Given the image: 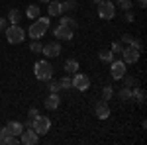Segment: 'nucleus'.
<instances>
[{
  "mask_svg": "<svg viewBox=\"0 0 147 145\" xmlns=\"http://www.w3.org/2000/svg\"><path fill=\"white\" fill-rule=\"evenodd\" d=\"M49 30V18H37L32 26H30V30H28V35L32 37V39H41L45 32Z\"/></svg>",
  "mask_w": 147,
  "mask_h": 145,
  "instance_id": "obj_1",
  "label": "nucleus"
},
{
  "mask_svg": "<svg viewBox=\"0 0 147 145\" xmlns=\"http://www.w3.org/2000/svg\"><path fill=\"white\" fill-rule=\"evenodd\" d=\"M4 32H6V39H8L10 45H20L26 39V32H24L18 24H10Z\"/></svg>",
  "mask_w": 147,
  "mask_h": 145,
  "instance_id": "obj_2",
  "label": "nucleus"
},
{
  "mask_svg": "<svg viewBox=\"0 0 147 145\" xmlns=\"http://www.w3.org/2000/svg\"><path fill=\"white\" fill-rule=\"evenodd\" d=\"M34 75L37 80H49L53 77V67L49 61H37L34 65Z\"/></svg>",
  "mask_w": 147,
  "mask_h": 145,
  "instance_id": "obj_3",
  "label": "nucleus"
},
{
  "mask_svg": "<svg viewBox=\"0 0 147 145\" xmlns=\"http://www.w3.org/2000/svg\"><path fill=\"white\" fill-rule=\"evenodd\" d=\"M98 16H100L102 20H112L114 16H116V4H114L112 0H102L100 4H98Z\"/></svg>",
  "mask_w": 147,
  "mask_h": 145,
  "instance_id": "obj_4",
  "label": "nucleus"
},
{
  "mask_svg": "<svg viewBox=\"0 0 147 145\" xmlns=\"http://www.w3.org/2000/svg\"><path fill=\"white\" fill-rule=\"evenodd\" d=\"M32 127L35 129V134L37 135H45L49 132V127H51V120L47 118V116H37L32 123Z\"/></svg>",
  "mask_w": 147,
  "mask_h": 145,
  "instance_id": "obj_5",
  "label": "nucleus"
},
{
  "mask_svg": "<svg viewBox=\"0 0 147 145\" xmlns=\"http://www.w3.org/2000/svg\"><path fill=\"white\" fill-rule=\"evenodd\" d=\"M39 141V135L35 134L34 127H24V132L20 134V143L24 145H35Z\"/></svg>",
  "mask_w": 147,
  "mask_h": 145,
  "instance_id": "obj_6",
  "label": "nucleus"
},
{
  "mask_svg": "<svg viewBox=\"0 0 147 145\" xmlns=\"http://www.w3.org/2000/svg\"><path fill=\"white\" fill-rule=\"evenodd\" d=\"M73 28H69V26H65V24H59L55 30H53V35H55L57 39H63V41H71L73 39Z\"/></svg>",
  "mask_w": 147,
  "mask_h": 145,
  "instance_id": "obj_7",
  "label": "nucleus"
},
{
  "mask_svg": "<svg viewBox=\"0 0 147 145\" xmlns=\"http://www.w3.org/2000/svg\"><path fill=\"white\" fill-rule=\"evenodd\" d=\"M90 86V78H88V75H82V73H75V77H73V88L77 90H86Z\"/></svg>",
  "mask_w": 147,
  "mask_h": 145,
  "instance_id": "obj_8",
  "label": "nucleus"
},
{
  "mask_svg": "<svg viewBox=\"0 0 147 145\" xmlns=\"http://www.w3.org/2000/svg\"><path fill=\"white\" fill-rule=\"evenodd\" d=\"M110 75H112V78H116V80H120V78L125 75V63L124 61H116L114 59L112 61V67H110Z\"/></svg>",
  "mask_w": 147,
  "mask_h": 145,
  "instance_id": "obj_9",
  "label": "nucleus"
},
{
  "mask_svg": "<svg viewBox=\"0 0 147 145\" xmlns=\"http://www.w3.org/2000/svg\"><path fill=\"white\" fill-rule=\"evenodd\" d=\"M41 53H43L45 57H59L61 55V45L57 43V41H49V43L43 45Z\"/></svg>",
  "mask_w": 147,
  "mask_h": 145,
  "instance_id": "obj_10",
  "label": "nucleus"
},
{
  "mask_svg": "<svg viewBox=\"0 0 147 145\" xmlns=\"http://www.w3.org/2000/svg\"><path fill=\"white\" fill-rule=\"evenodd\" d=\"M139 53L141 51H137V49H134L131 45L129 47H124V51H122V61L124 63H137V59H139Z\"/></svg>",
  "mask_w": 147,
  "mask_h": 145,
  "instance_id": "obj_11",
  "label": "nucleus"
},
{
  "mask_svg": "<svg viewBox=\"0 0 147 145\" xmlns=\"http://www.w3.org/2000/svg\"><path fill=\"white\" fill-rule=\"evenodd\" d=\"M94 114H96V118H100V120H106V118L110 116L108 102H106V100H98V102H96V106H94Z\"/></svg>",
  "mask_w": 147,
  "mask_h": 145,
  "instance_id": "obj_12",
  "label": "nucleus"
},
{
  "mask_svg": "<svg viewBox=\"0 0 147 145\" xmlns=\"http://www.w3.org/2000/svg\"><path fill=\"white\" fill-rule=\"evenodd\" d=\"M43 104H45L47 110H57V108H59V104H61V98H59V94H57V92H51V94L45 98Z\"/></svg>",
  "mask_w": 147,
  "mask_h": 145,
  "instance_id": "obj_13",
  "label": "nucleus"
},
{
  "mask_svg": "<svg viewBox=\"0 0 147 145\" xmlns=\"http://www.w3.org/2000/svg\"><path fill=\"white\" fill-rule=\"evenodd\" d=\"M6 127H8L10 135H16V137H20V134L24 132V123L22 122H8Z\"/></svg>",
  "mask_w": 147,
  "mask_h": 145,
  "instance_id": "obj_14",
  "label": "nucleus"
},
{
  "mask_svg": "<svg viewBox=\"0 0 147 145\" xmlns=\"http://www.w3.org/2000/svg\"><path fill=\"white\" fill-rule=\"evenodd\" d=\"M26 16H28L30 20H37V18L41 16V10H39V6H35V4L28 6V8H26Z\"/></svg>",
  "mask_w": 147,
  "mask_h": 145,
  "instance_id": "obj_15",
  "label": "nucleus"
},
{
  "mask_svg": "<svg viewBox=\"0 0 147 145\" xmlns=\"http://www.w3.org/2000/svg\"><path fill=\"white\" fill-rule=\"evenodd\" d=\"M47 12H49V16H59V14H61V2H57V0H49Z\"/></svg>",
  "mask_w": 147,
  "mask_h": 145,
  "instance_id": "obj_16",
  "label": "nucleus"
},
{
  "mask_svg": "<svg viewBox=\"0 0 147 145\" xmlns=\"http://www.w3.org/2000/svg\"><path fill=\"white\" fill-rule=\"evenodd\" d=\"M63 69H65V73H69V75H71V73L75 75V73L79 71V61H75V59H67Z\"/></svg>",
  "mask_w": 147,
  "mask_h": 145,
  "instance_id": "obj_17",
  "label": "nucleus"
},
{
  "mask_svg": "<svg viewBox=\"0 0 147 145\" xmlns=\"http://www.w3.org/2000/svg\"><path fill=\"white\" fill-rule=\"evenodd\" d=\"M8 24H18L20 20H22V12L18 10V8H12L10 12H8Z\"/></svg>",
  "mask_w": 147,
  "mask_h": 145,
  "instance_id": "obj_18",
  "label": "nucleus"
},
{
  "mask_svg": "<svg viewBox=\"0 0 147 145\" xmlns=\"http://www.w3.org/2000/svg\"><path fill=\"white\" fill-rule=\"evenodd\" d=\"M131 98L137 100L139 104H143L145 98H147V96H145V90H143V88H137V86H136V88H131Z\"/></svg>",
  "mask_w": 147,
  "mask_h": 145,
  "instance_id": "obj_19",
  "label": "nucleus"
},
{
  "mask_svg": "<svg viewBox=\"0 0 147 145\" xmlns=\"http://www.w3.org/2000/svg\"><path fill=\"white\" fill-rule=\"evenodd\" d=\"M98 59L104 61V63H112L114 61V53L110 51V49H102L100 53H98Z\"/></svg>",
  "mask_w": 147,
  "mask_h": 145,
  "instance_id": "obj_20",
  "label": "nucleus"
},
{
  "mask_svg": "<svg viewBox=\"0 0 147 145\" xmlns=\"http://www.w3.org/2000/svg\"><path fill=\"white\" fill-rule=\"evenodd\" d=\"M77 8V0H65L61 2V12H73Z\"/></svg>",
  "mask_w": 147,
  "mask_h": 145,
  "instance_id": "obj_21",
  "label": "nucleus"
},
{
  "mask_svg": "<svg viewBox=\"0 0 147 145\" xmlns=\"http://www.w3.org/2000/svg\"><path fill=\"white\" fill-rule=\"evenodd\" d=\"M59 84H61V90L73 88V78H71V77H63L61 80H59Z\"/></svg>",
  "mask_w": 147,
  "mask_h": 145,
  "instance_id": "obj_22",
  "label": "nucleus"
},
{
  "mask_svg": "<svg viewBox=\"0 0 147 145\" xmlns=\"http://www.w3.org/2000/svg\"><path fill=\"white\" fill-rule=\"evenodd\" d=\"M114 4H116V6H120V10H129V8L134 6V2H131V0H116Z\"/></svg>",
  "mask_w": 147,
  "mask_h": 145,
  "instance_id": "obj_23",
  "label": "nucleus"
},
{
  "mask_svg": "<svg viewBox=\"0 0 147 145\" xmlns=\"http://www.w3.org/2000/svg\"><path fill=\"white\" fill-rule=\"evenodd\" d=\"M41 49H43V45L39 43V39H32V43H30V51H34V53H41Z\"/></svg>",
  "mask_w": 147,
  "mask_h": 145,
  "instance_id": "obj_24",
  "label": "nucleus"
},
{
  "mask_svg": "<svg viewBox=\"0 0 147 145\" xmlns=\"http://www.w3.org/2000/svg\"><path fill=\"white\" fill-rule=\"evenodd\" d=\"M112 94H114V90H112V86H108V84H106V86H104V88H102V100H110V98H112Z\"/></svg>",
  "mask_w": 147,
  "mask_h": 145,
  "instance_id": "obj_25",
  "label": "nucleus"
},
{
  "mask_svg": "<svg viewBox=\"0 0 147 145\" xmlns=\"http://www.w3.org/2000/svg\"><path fill=\"white\" fill-rule=\"evenodd\" d=\"M110 51L114 53V57H116V55H122V51H124V45L120 43V41H114V43H112V49H110Z\"/></svg>",
  "mask_w": 147,
  "mask_h": 145,
  "instance_id": "obj_26",
  "label": "nucleus"
},
{
  "mask_svg": "<svg viewBox=\"0 0 147 145\" xmlns=\"http://www.w3.org/2000/svg\"><path fill=\"white\" fill-rule=\"evenodd\" d=\"M120 98H122V100H131V88H129V86H125V88H122L120 90Z\"/></svg>",
  "mask_w": 147,
  "mask_h": 145,
  "instance_id": "obj_27",
  "label": "nucleus"
},
{
  "mask_svg": "<svg viewBox=\"0 0 147 145\" xmlns=\"http://www.w3.org/2000/svg\"><path fill=\"white\" fill-rule=\"evenodd\" d=\"M47 88L51 90V92H57V94H59V90H61V84H59L57 80H51V78H49V82H47Z\"/></svg>",
  "mask_w": 147,
  "mask_h": 145,
  "instance_id": "obj_28",
  "label": "nucleus"
},
{
  "mask_svg": "<svg viewBox=\"0 0 147 145\" xmlns=\"http://www.w3.org/2000/svg\"><path fill=\"white\" fill-rule=\"evenodd\" d=\"M61 24H65V26H69V28H77V22L73 20V18H69V16H65V18H61Z\"/></svg>",
  "mask_w": 147,
  "mask_h": 145,
  "instance_id": "obj_29",
  "label": "nucleus"
},
{
  "mask_svg": "<svg viewBox=\"0 0 147 145\" xmlns=\"http://www.w3.org/2000/svg\"><path fill=\"white\" fill-rule=\"evenodd\" d=\"M20 143V139L16 137V135H8L6 139H4V145H18Z\"/></svg>",
  "mask_w": 147,
  "mask_h": 145,
  "instance_id": "obj_30",
  "label": "nucleus"
},
{
  "mask_svg": "<svg viewBox=\"0 0 147 145\" xmlns=\"http://www.w3.org/2000/svg\"><path fill=\"white\" fill-rule=\"evenodd\" d=\"M10 135V132H8V127L4 125V127H0V145H4V139Z\"/></svg>",
  "mask_w": 147,
  "mask_h": 145,
  "instance_id": "obj_31",
  "label": "nucleus"
},
{
  "mask_svg": "<svg viewBox=\"0 0 147 145\" xmlns=\"http://www.w3.org/2000/svg\"><path fill=\"white\" fill-rule=\"evenodd\" d=\"M129 45H131L134 49H137V51H141V49H143V43H141V39H137V37H134Z\"/></svg>",
  "mask_w": 147,
  "mask_h": 145,
  "instance_id": "obj_32",
  "label": "nucleus"
},
{
  "mask_svg": "<svg viewBox=\"0 0 147 145\" xmlns=\"http://www.w3.org/2000/svg\"><path fill=\"white\" fill-rule=\"evenodd\" d=\"M122 78H124L125 86H129V88H131V86L136 84V78H134V77H125V75H124V77H122Z\"/></svg>",
  "mask_w": 147,
  "mask_h": 145,
  "instance_id": "obj_33",
  "label": "nucleus"
},
{
  "mask_svg": "<svg viewBox=\"0 0 147 145\" xmlns=\"http://www.w3.org/2000/svg\"><path fill=\"white\" fill-rule=\"evenodd\" d=\"M39 116V112H37V108H30V112H28V120H35Z\"/></svg>",
  "mask_w": 147,
  "mask_h": 145,
  "instance_id": "obj_34",
  "label": "nucleus"
},
{
  "mask_svg": "<svg viewBox=\"0 0 147 145\" xmlns=\"http://www.w3.org/2000/svg\"><path fill=\"white\" fill-rule=\"evenodd\" d=\"M6 28H8V20L6 18H0V32H4Z\"/></svg>",
  "mask_w": 147,
  "mask_h": 145,
  "instance_id": "obj_35",
  "label": "nucleus"
},
{
  "mask_svg": "<svg viewBox=\"0 0 147 145\" xmlns=\"http://www.w3.org/2000/svg\"><path fill=\"white\" fill-rule=\"evenodd\" d=\"M131 39H134V35H131V34H125L124 37H122V41H124V43H131Z\"/></svg>",
  "mask_w": 147,
  "mask_h": 145,
  "instance_id": "obj_36",
  "label": "nucleus"
},
{
  "mask_svg": "<svg viewBox=\"0 0 147 145\" xmlns=\"http://www.w3.org/2000/svg\"><path fill=\"white\" fill-rule=\"evenodd\" d=\"M125 20H127V22H134V14L129 10H125Z\"/></svg>",
  "mask_w": 147,
  "mask_h": 145,
  "instance_id": "obj_37",
  "label": "nucleus"
},
{
  "mask_svg": "<svg viewBox=\"0 0 147 145\" xmlns=\"http://www.w3.org/2000/svg\"><path fill=\"white\" fill-rule=\"evenodd\" d=\"M137 4H139V8H145V6H147V0H137Z\"/></svg>",
  "mask_w": 147,
  "mask_h": 145,
  "instance_id": "obj_38",
  "label": "nucleus"
},
{
  "mask_svg": "<svg viewBox=\"0 0 147 145\" xmlns=\"http://www.w3.org/2000/svg\"><path fill=\"white\" fill-rule=\"evenodd\" d=\"M92 2H94V4H100V2H102V0H92Z\"/></svg>",
  "mask_w": 147,
  "mask_h": 145,
  "instance_id": "obj_39",
  "label": "nucleus"
},
{
  "mask_svg": "<svg viewBox=\"0 0 147 145\" xmlns=\"http://www.w3.org/2000/svg\"><path fill=\"white\" fill-rule=\"evenodd\" d=\"M37 2H49V0H37Z\"/></svg>",
  "mask_w": 147,
  "mask_h": 145,
  "instance_id": "obj_40",
  "label": "nucleus"
}]
</instances>
